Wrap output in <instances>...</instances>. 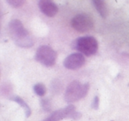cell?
<instances>
[{
	"instance_id": "14",
	"label": "cell",
	"mask_w": 129,
	"mask_h": 121,
	"mask_svg": "<svg viewBox=\"0 0 129 121\" xmlns=\"http://www.w3.org/2000/svg\"><path fill=\"white\" fill-rule=\"evenodd\" d=\"M98 106H99V97L98 96H95L93 103H92V107L96 110V109H98Z\"/></svg>"
},
{
	"instance_id": "2",
	"label": "cell",
	"mask_w": 129,
	"mask_h": 121,
	"mask_svg": "<svg viewBox=\"0 0 129 121\" xmlns=\"http://www.w3.org/2000/svg\"><path fill=\"white\" fill-rule=\"evenodd\" d=\"M89 89V84H81L78 80L72 81L64 92V99L68 103H74L87 96Z\"/></svg>"
},
{
	"instance_id": "1",
	"label": "cell",
	"mask_w": 129,
	"mask_h": 121,
	"mask_svg": "<svg viewBox=\"0 0 129 121\" xmlns=\"http://www.w3.org/2000/svg\"><path fill=\"white\" fill-rule=\"evenodd\" d=\"M8 32L15 44L22 48H30L34 45V39L19 20H13L8 25Z\"/></svg>"
},
{
	"instance_id": "12",
	"label": "cell",
	"mask_w": 129,
	"mask_h": 121,
	"mask_svg": "<svg viewBox=\"0 0 129 121\" xmlns=\"http://www.w3.org/2000/svg\"><path fill=\"white\" fill-rule=\"evenodd\" d=\"M6 2H7L10 6H13V7L19 8V7H20V6H23L25 1H24V0H7Z\"/></svg>"
},
{
	"instance_id": "5",
	"label": "cell",
	"mask_w": 129,
	"mask_h": 121,
	"mask_svg": "<svg viewBox=\"0 0 129 121\" xmlns=\"http://www.w3.org/2000/svg\"><path fill=\"white\" fill-rule=\"evenodd\" d=\"M71 26L79 33H86L94 27L93 19L86 13H80L71 20Z\"/></svg>"
},
{
	"instance_id": "6",
	"label": "cell",
	"mask_w": 129,
	"mask_h": 121,
	"mask_svg": "<svg viewBox=\"0 0 129 121\" xmlns=\"http://www.w3.org/2000/svg\"><path fill=\"white\" fill-rule=\"evenodd\" d=\"M85 57L81 53H74L67 57L64 60V66L67 69L75 70L81 68L85 64Z\"/></svg>"
},
{
	"instance_id": "4",
	"label": "cell",
	"mask_w": 129,
	"mask_h": 121,
	"mask_svg": "<svg viewBox=\"0 0 129 121\" xmlns=\"http://www.w3.org/2000/svg\"><path fill=\"white\" fill-rule=\"evenodd\" d=\"M35 57L36 61L41 63L43 66H52L55 64L56 59H57V53L51 47L43 45L37 49Z\"/></svg>"
},
{
	"instance_id": "7",
	"label": "cell",
	"mask_w": 129,
	"mask_h": 121,
	"mask_svg": "<svg viewBox=\"0 0 129 121\" xmlns=\"http://www.w3.org/2000/svg\"><path fill=\"white\" fill-rule=\"evenodd\" d=\"M74 113H75L74 106L69 105V106L66 107V108L60 109V110L53 112L51 115L49 116L47 118H45L43 121H59L63 118H67V117L73 118V116H74Z\"/></svg>"
},
{
	"instance_id": "9",
	"label": "cell",
	"mask_w": 129,
	"mask_h": 121,
	"mask_svg": "<svg viewBox=\"0 0 129 121\" xmlns=\"http://www.w3.org/2000/svg\"><path fill=\"white\" fill-rule=\"evenodd\" d=\"M92 4L95 6L96 11L99 13V14L103 17V18H106L108 15V7L107 5L104 1L102 0H94L92 1Z\"/></svg>"
},
{
	"instance_id": "10",
	"label": "cell",
	"mask_w": 129,
	"mask_h": 121,
	"mask_svg": "<svg viewBox=\"0 0 129 121\" xmlns=\"http://www.w3.org/2000/svg\"><path fill=\"white\" fill-rule=\"evenodd\" d=\"M12 100L14 101V102H16L17 103H19L21 107H23L24 110H25V113H26V117H29V116L31 115L30 107L27 105V103H26L22 98L19 97V96H13V97H12Z\"/></svg>"
},
{
	"instance_id": "11",
	"label": "cell",
	"mask_w": 129,
	"mask_h": 121,
	"mask_svg": "<svg viewBox=\"0 0 129 121\" xmlns=\"http://www.w3.org/2000/svg\"><path fill=\"white\" fill-rule=\"evenodd\" d=\"M34 91L37 96H43L46 94L47 88L44 86V84L43 83H37L34 86Z\"/></svg>"
},
{
	"instance_id": "13",
	"label": "cell",
	"mask_w": 129,
	"mask_h": 121,
	"mask_svg": "<svg viewBox=\"0 0 129 121\" xmlns=\"http://www.w3.org/2000/svg\"><path fill=\"white\" fill-rule=\"evenodd\" d=\"M42 107H43L45 111H49L50 110V103L47 98L42 100Z\"/></svg>"
},
{
	"instance_id": "8",
	"label": "cell",
	"mask_w": 129,
	"mask_h": 121,
	"mask_svg": "<svg viewBox=\"0 0 129 121\" xmlns=\"http://www.w3.org/2000/svg\"><path fill=\"white\" fill-rule=\"evenodd\" d=\"M38 6L42 13L48 17H54L58 11L57 6L50 0H41L38 3Z\"/></svg>"
},
{
	"instance_id": "3",
	"label": "cell",
	"mask_w": 129,
	"mask_h": 121,
	"mask_svg": "<svg viewBox=\"0 0 129 121\" xmlns=\"http://www.w3.org/2000/svg\"><path fill=\"white\" fill-rule=\"evenodd\" d=\"M75 48L85 56H92L98 50V43L93 36H82L76 40Z\"/></svg>"
}]
</instances>
